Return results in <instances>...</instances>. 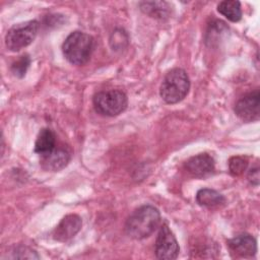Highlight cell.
I'll return each mask as SVG.
<instances>
[{
  "label": "cell",
  "mask_w": 260,
  "mask_h": 260,
  "mask_svg": "<svg viewBox=\"0 0 260 260\" xmlns=\"http://www.w3.org/2000/svg\"><path fill=\"white\" fill-rule=\"evenodd\" d=\"M92 104L100 115L114 117L126 110L128 100L122 90L109 89L96 92L92 98Z\"/></svg>",
  "instance_id": "4"
},
{
  "label": "cell",
  "mask_w": 260,
  "mask_h": 260,
  "mask_svg": "<svg viewBox=\"0 0 260 260\" xmlns=\"http://www.w3.org/2000/svg\"><path fill=\"white\" fill-rule=\"evenodd\" d=\"M93 38L83 31H73L64 41L62 51L64 57L73 65L85 64L93 51Z\"/></svg>",
  "instance_id": "2"
},
{
  "label": "cell",
  "mask_w": 260,
  "mask_h": 260,
  "mask_svg": "<svg viewBox=\"0 0 260 260\" xmlns=\"http://www.w3.org/2000/svg\"><path fill=\"white\" fill-rule=\"evenodd\" d=\"M230 250L241 257H252L257 251L256 240L250 234H240L228 241Z\"/></svg>",
  "instance_id": "10"
},
{
  "label": "cell",
  "mask_w": 260,
  "mask_h": 260,
  "mask_svg": "<svg viewBox=\"0 0 260 260\" xmlns=\"http://www.w3.org/2000/svg\"><path fill=\"white\" fill-rule=\"evenodd\" d=\"M196 201L200 206L214 208L223 205L225 203V198L216 190L203 188L197 192Z\"/></svg>",
  "instance_id": "13"
},
{
  "label": "cell",
  "mask_w": 260,
  "mask_h": 260,
  "mask_svg": "<svg viewBox=\"0 0 260 260\" xmlns=\"http://www.w3.org/2000/svg\"><path fill=\"white\" fill-rule=\"evenodd\" d=\"M39 22L37 20H28L14 24L6 34V47L12 51L17 52L34 42L38 35Z\"/></svg>",
  "instance_id": "5"
},
{
  "label": "cell",
  "mask_w": 260,
  "mask_h": 260,
  "mask_svg": "<svg viewBox=\"0 0 260 260\" xmlns=\"http://www.w3.org/2000/svg\"><path fill=\"white\" fill-rule=\"evenodd\" d=\"M248 179L250 181L251 184L257 186L258 183H259V168L256 167V168H252L250 171H249V174H248Z\"/></svg>",
  "instance_id": "18"
},
{
  "label": "cell",
  "mask_w": 260,
  "mask_h": 260,
  "mask_svg": "<svg viewBox=\"0 0 260 260\" xmlns=\"http://www.w3.org/2000/svg\"><path fill=\"white\" fill-rule=\"evenodd\" d=\"M217 11L233 22H237L242 18L241 3L236 0H224L219 2Z\"/></svg>",
  "instance_id": "14"
},
{
  "label": "cell",
  "mask_w": 260,
  "mask_h": 260,
  "mask_svg": "<svg viewBox=\"0 0 260 260\" xmlns=\"http://www.w3.org/2000/svg\"><path fill=\"white\" fill-rule=\"evenodd\" d=\"M56 137L54 132L49 128H43L35 142V152L44 156L55 149Z\"/></svg>",
  "instance_id": "12"
},
{
  "label": "cell",
  "mask_w": 260,
  "mask_h": 260,
  "mask_svg": "<svg viewBox=\"0 0 260 260\" xmlns=\"http://www.w3.org/2000/svg\"><path fill=\"white\" fill-rule=\"evenodd\" d=\"M29 64H30L29 56L28 55H22V56H20V58L17 61L12 63L11 71L15 76L21 78L25 75Z\"/></svg>",
  "instance_id": "17"
},
{
  "label": "cell",
  "mask_w": 260,
  "mask_h": 260,
  "mask_svg": "<svg viewBox=\"0 0 260 260\" xmlns=\"http://www.w3.org/2000/svg\"><path fill=\"white\" fill-rule=\"evenodd\" d=\"M141 10L154 18H166L170 14V4L167 2H141Z\"/></svg>",
  "instance_id": "15"
},
{
  "label": "cell",
  "mask_w": 260,
  "mask_h": 260,
  "mask_svg": "<svg viewBox=\"0 0 260 260\" xmlns=\"http://www.w3.org/2000/svg\"><path fill=\"white\" fill-rule=\"evenodd\" d=\"M248 167V159L244 156H233L229 160V169L232 175H242Z\"/></svg>",
  "instance_id": "16"
},
{
  "label": "cell",
  "mask_w": 260,
  "mask_h": 260,
  "mask_svg": "<svg viewBox=\"0 0 260 260\" xmlns=\"http://www.w3.org/2000/svg\"><path fill=\"white\" fill-rule=\"evenodd\" d=\"M184 167L185 170L192 176L203 178L213 172L214 159L210 154L203 152L191 156L189 159H187Z\"/></svg>",
  "instance_id": "9"
},
{
  "label": "cell",
  "mask_w": 260,
  "mask_h": 260,
  "mask_svg": "<svg viewBox=\"0 0 260 260\" xmlns=\"http://www.w3.org/2000/svg\"><path fill=\"white\" fill-rule=\"evenodd\" d=\"M189 89L190 79L187 72L182 68H174L164 77L159 94L165 103L173 105L184 100Z\"/></svg>",
  "instance_id": "3"
},
{
  "label": "cell",
  "mask_w": 260,
  "mask_h": 260,
  "mask_svg": "<svg viewBox=\"0 0 260 260\" xmlns=\"http://www.w3.org/2000/svg\"><path fill=\"white\" fill-rule=\"evenodd\" d=\"M41 157V162L45 170L57 172L67 166L70 159V154L64 148H55L50 153Z\"/></svg>",
  "instance_id": "11"
},
{
  "label": "cell",
  "mask_w": 260,
  "mask_h": 260,
  "mask_svg": "<svg viewBox=\"0 0 260 260\" xmlns=\"http://www.w3.org/2000/svg\"><path fill=\"white\" fill-rule=\"evenodd\" d=\"M81 217L75 213L64 216L53 231V239L58 242H67L72 239L81 229Z\"/></svg>",
  "instance_id": "8"
},
{
  "label": "cell",
  "mask_w": 260,
  "mask_h": 260,
  "mask_svg": "<svg viewBox=\"0 0 260 260\" xmlns=\"http://www.w3.org/2000/svg\"><path fill=\"white\" fill-rule=\"evenodd\" d=\"M236 115L243 121L251 122L259 119L260 115V93L256 89L241 98L235 106Z\"/></svg>",
  "instance_id": "7"
},
{
  "label": "cell",
  "mask_w": 260,
  "mask_h": 260,
  "mask_svg": "<svg viewBox=\"0 0 260 260\" xmlns=\"http://www.w3.org/2000/svg\"><path fill=\"white\" fill-rule=\"evenodd\" d=\"M178 241L167 223H162L159 228L155 241V256L161 260H173L179 255Z\"/></svg>",
  "instance_id": "6"
},
{
  "label": "cell",
  "mask_w": 260,
  "mask_h": 260,
  "mask_svg": "<svg viewBox=\"0 0 260 260\" xmlns=\"http://www.w3.org/2000/svg\"><path fill=\"white\" fill-rule=\"evenodd\" d=\"M160 214L152 205H142L135 209L127 218L125 223L126 234L135 240L149 237L158 226Z\"/></svg>",
  "instance_id": "1"
}]
</instances>
